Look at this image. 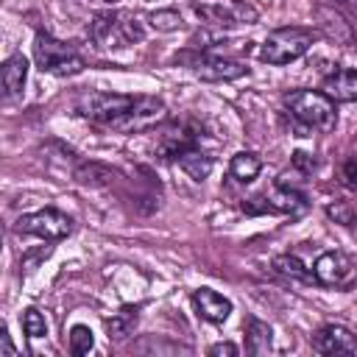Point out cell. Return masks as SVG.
<instances>
[{
	"mask_svg": "<svg viewBox=\"0 0 357 357\" xmlns=\"http://www.w3.org/2000/svg\"><path fill=\"white\" fill-rule=\"evenodd\" d=\"M22 329H25L28 337H45L47 335V321H45V315L39 310L31 307V310L22 312Z\"/></svg>",
	"mask_w": 357,
	"mask_h": 357,
	"instance_id": "26",
	"label": "cell"
},
{
	"mask_svg": "<svg viewBox=\"0 0 357 357\" xmlns=\"http://www.w3.org/2000/svg\"><path fill=\"white\" fill-rule=\"evenodd\" d=\"M192 304H195L198 315L212 321V324H223L231 312V301L226 296H220L218 290H209V287H198L192 293Z\"/></svg>",
	"mask_w": 357,
	"mask_h": 357,
	"instance_id": "14",
	"label": "cell"
},
{
	"mask_svg": "<svg viewBox=\"0 0 357 357\" xmlns=\"http://www.w3.org/2000/svg\"><path fill=\"white\" fill-rule=\"evenodd\" d=\"M195 17L209 25V28H231V25H254L257 22V11L245 3H195L192 6Z\"/></svg>",
	"mask_w": 357,
	"mask_h": 357,
	"instance_id": "8",
	"label": "cell"
},
{
	"mask_svg": "<svg viewBox=\"0 0 357 357\" xmlns=\"http://www.w3.org/2000/svg\"><path fill=\"white\" fill-rule=\"evenodd\" d=\"M95 346V337H92V329L84 326V324H75L70 329V351L73 354H89Z\"/></svg>",
	"mask_w": 357,
	"mask_h": 357,
	"instance_id": "24",
	"label": "cell"
},
{
	"mask_svg": "<svg viewBox=\"0 0 357 357\" xmlns=\"http://www.w3.org/2000/svg\"><path fill=\"white\" fill-rule=\"evenodd\" d=\"M271 335H273V332H271L268 324L251 318V321H248V351H251V354H265V351L271 349Z\"/></svg>",
	"mask_w": 357,
	"mask_h": 357,
	"instance_id": "23",
	"label": "cell"
},
{
	"mask_svg": "<svg viewBox=\"0 0 357 357\" xmlns=\"http://www.w3.org/2000/svg\"><path fill=\"white\" fill-rule=\"evenodd\" d=\"M315 20H318V28L324 31V36L335 39V45H351L354 42L351 22H346V17L335 6H315Z\"/></svg>",
	"mask_w": 357,
	"mask_h": 357,
	"instance_id": "12",
	"label": "cell"
},
{
	"mask_svg": "<svg viewBox=\"0 0 357 357\" xmlns=\"http://www.w3.org/2000/svg\"><path fill=\"white\" fill-rule=\"evenodd\" d=\"M343 184L357 190V159H346V165H343Z\"/></svg>",
	"mask_w": 357,
	"mask_h": 357,
	"instance_id": "29",
	"label": "cell"
},
{
	"mask_svg": "<svg viewBox=\"0 0 357 357\" xmlns=\"http://www.w3.org/2000/svg\"><path fill=\"white\" fill-rule=\"evenodd\" d=\"M190 67H192L195 78H201V81H234L248 73V67H243L240 61L220 59V56H201Z\"/></svg>",
	"mask_w": 357,
	"mask_h": 357,
	"instance_id": "11",
	"label": "cell"
},
{
	"mask_svg": "<svg viewBox=\"0 0 357 357\" xmlns=\"http://www.w3.org/2000/svg\"><path fill=\"white\" fill-rule=\"evenodd\" d=\"M14 229L22 234L42 237V240H64L73 231V220L59 209H39V212L22 215L14 223Z\"/></svg>",
	"mask_w": 357,
	"mask_h": 357,
	"instance_id": "7",
	"label": "cell"
},
{
	"mask_svg": "<svg viewBox=\"0 0 357 357\" xmlns=\"http://www.w3.org/2000/svg\"><path fill=\"white\" fill-rule=\"evenodd\" d=\"M137 312H139V307H123L120 312H114L112 318H106V332H109V337H114V340L128 337V332H131L134 324H137Z\"/></svg>",
	"mask_w": 357,
	"mask_h": 357,
	"instance_id": "21",
	"label": "cell"
},
{
	"mask_svg": "<svg viewBox=\"0 0 357 357\" xmlns=\"http://www.w3.org/2000/svg\"><path fill=\"white\" fill-rule=\"evenodd\" d=\"M265 198H268V204H271V212L301 215V212L307 209V198H304V192H298L296 187H287L284 181H279Z\"/></svg>",
	"mask_w": 357,
	"mask_h": 357,
	"instance_id": "17",
	"label": "cell"
},
{
	"mask_svg": "<svg viewBox=\"0 0 357 357\" xmlns=\"http://www.w3.org/2000/svg\"><path fill=\"white\" fill-rule=\"evenodd\" d=\"M114 170L112 167H106V165H100V162H81L78 167H75V173H73V178L81 184V187H106V184H112L114 181Z\"/></svg>",
	"mask_w": 357,
	"mask_h": 357,
	"instance_id": "19",
	"label": "cell"
},
{
	"mask_svg": "<svg viewBox=\"0 0 357 357\" xmlns=\"http://www.w3.org/2000/svg\"><path fill=\"white\" fill-rule=\"evenodd\" d=\"M312 346L321 354H357V335L340 324H326L315 332Z\"/></svg>",
	"mask_w": 357,
	"mask_h": 357,
	"instance_id": "10",
	"label": "cell"
},
{
	"mask_svg": "<svg viewBox=\"0 0 357 357\" xmlns=\"http://www.w3.org/2000/svg\"><path fill=\"white\" fill-rule=\"evenodd\" d=\"M240 349L234 346V343H215V346H209V354L212 357H218V354H229V357H234Z\"/></svg>",
	"mask_w": 357,
	"mask_h": 357,
	"instance_id": "31",
	"label": "cell"
},
{
	"mask_svg": "<svg viewBox=\"0 0 357 357\" xmlns=\"http://www.w3.org/2000/svg\"><path fill=\"white\" fill-rule=\"evenodd\" d=\"M0 81H3V95L11 100V98H20L22 89H25V81H28V59L22 53H14L3 61V73H0Z\"/></svg>",
	"mask_w": 357,
	"mask_h": 357,
	"instance_id": "15",
	"label": "cell"
},
{
	"mask_svg": "<svg viewBox=\"0 0 357 357\" xmlns=\"http://www.w3.org/2000/svg\"><path fill=\"white\" fill-rule=\"evenodd\" d=\"M326 215L335 218V220L343 223V226H354V223H357V206H351L349 201H335V204H329V206H326Z\"/></svg>",
	"mask_w": 357,
	"mask_h": 357,
	"instance_id": "27",
	"label": "cell"
},
{
	"mask_svg": "<svg viewBox=\"0 0 357 357\" xmlns=\"http://www.w3.org/2000/svg\"><path fill=\"white\" fill-rule=\"evenodd\" d=\"M335 6H343V8H351V11H357V0H332Z\"/></svg>",
	"mask_w": 357,
	"mask_h": 357,
	"instance_id": "32",
	"label": "cell"
},
{
	"mask_svg": "<svg viewBox=\"0 0 357 357\" xmlns=\"http://www.w3.org/2000/svg\"><path fill=\"white\" fill-rule=\"evenodd\" d=\"M134 103L131 95H114V92H86L78 98L75 109L81 117L95 120V123H106L112 126L128 106Z\"/></svg>",
	"mask_w": 357,
	"mask_h": 357,
	"instance_id": "6",
	"label": "cell"
},
{
	"mask_svg": "<svg viewBox=\"0 0 357 357\" xmlns=\"http://www.w3.org/2000/svg\"><path fill=\"white\" fill-rule=\"evenodd\" d=\"M324 92L332 98V100H340V103H354L357 100V70H335L324 78Z\"/></svg>",
	"mask_w": 357,
	"mask_h": 357,
	"instance_id": "16",
	"label": "cell"
},
{
	"mask_svg": "<svg viewBox=\"0 0 357 357\" xmlns=\"http://www.w3.org/2000/svg\"><path fill=\"white\" fill-rule=\"evenodd\" d=\"M293 165H296L301 173H312V170L318 167L315 156H312V153H304V151H296V153H293Z\"/></svg>",
	"mask_w": 357,
	"mask_h": 357,
	"instance_id": "28",
	"label": "cell"
},
{
	"mask_svg": "<svg viewBox=\"0 0 357 357\" xmlns=\"http://www.w3.org/2000/svg\"><path fill=\"white\" fill-rule=\"evenodd\" d=\"M89 3H103V6H114L117 0H89Z\"/></svg>",
	"mask_w": 357,
	"mask_h": 357,
	"instance_id": "33",
	"label": "cell"
},
{
	"mask_svg": "<svg viewBox=\"0 0 357 357\" xmlns=\"http://www.w3.org/2000/svg\"><path fill=\"white\" fill-rule=\"evenodd\" d=\"M273 268H276L282 276H287V279L315 282V273H310V271H307V265H304L296 254H282V257H276V259H273Z\"/></svg>",
	"mask_w": 357,
	"mask_h": 357,
	"instance_id": "22",
	"label": "cell"
},
{
	"mask_svg": "<svg viewBox=\"0 0 357 357\" xmlns=\"http://www.w3.org/2000/svg\"><path fill=\"white\" fill-rule=\"evenodd\" d=\"M33 59H36V67L42 73H50V75H59V78L78 75L84 70V59L67 42L50 36L47 31L36 33V39H33Z\"/></svg>",
	"mask_w": 357,
	"mask_h": 357,
	"instance_id": "4",
	"label": "cell"
},
{
	"mask_svg": "<svg viewBox=\"0 0 357 357\" xmlns=\"http://www.w3.org/2000/svg\"><path fill=\"white\" fill-rule=\"evenodd\" d=\"M14 354H17V349H14V343H11L8 329L3 326V329H0V357H14Z\"/></svg>",
	"mask_w": 357,
	"mask_h": 357,
	"instance_id": "30",
	"label": "cell"
},
{
	"mask_svg": "<svg viewBox=\"0 0 357 357\" xmlns=\"http://www.w3.org/2000/svg\"><path fill=\"white\" fill-rule=\"evenodd\" d=\"M86 33L98 47H128L145 39L142 22L128 11H98Z\"/></svg>",
	"mask_w": 357,
	"mask_h": 357,
	"instance_id": "2",
	"label": "cell"
},
{
	"mask_svg": "<svg viewBox=\"0 0 357 357\" xmlns=\"http://www.w3.org/2000/svg\"><path fill=\"white\" fill-rule=\"evenodd\" d=\"M176 162H178V167H181L192 181H204V178H209V173H212V167H215L212 156H206L198 145L190 148V151H184V153H178Z\"/></svg>",
	"mask_w": 357,
	"mask_h": 357,
	"instance_id": "18",
	"label": "cell"
},
{
	"mask_svg": "<svg viewBox=\"0 0 357 357\" xmlns=\"http://www.w3.org/2000/svg\"><path fill=\"white\" fill-rule=\"evenodd\" d=\"M165 117H167L165 103H162L159 98L142 95V98H134V103H131L109 128H114V131H120V134H139V131L153 128V126L162 123Z\"/></svg>",
	"mask_w": 357,
	"mask_h": 357,
	"instance_id": "5",
	"label": "cell"
},
{
	"mask_svg": "<svg viewBox=\"0 0 357 357\" xmlns=\"http://www.w3.org/2000/svg\"><path fill=\"white\" fill-rule=\"evenodd\" d=\"M148 20H151V25H153L156 31H162V33H170V31H178V28H181V14H178L176 8H159V11H153Z\"/></svg>",
	"mask_w": 357,
	"mask_h": 357,
	"instance_id": "25",
	"label": "cell"
},
{
	"mask_svg": "<svg viewBox=\"0 0 357 357\" xmlns=\"http://www.w3.org/2000/svg\"><path fill=\"white\" fill-rule=\"evenodd\" d=\"M284 106L290 117L298 123V137H307L310 131H332L337 123L335 100L318 89H293L284 98Z\"/></svg>",
	"mask_w": 357,
	"mask_h": 357,
	"instance_id": "1",
	"label": "cell"
},
{
	"mask_svg": "<svg viewBox=\"0 0 357 357\" xmlns=\"http://www.w3.org/2000/svg\"><path fill=\"white\" fill-rule=\"evenodd\" d=\"M195 145H198V128H192L190 123H173L170 128H165V134L159 139V153L167 159H176L178 153H184Z\"/></svg>",
	"mask_w": 357,
	"mask_h": 357,
	"instance_id": "13",
	"label": "cell"
},
{
	"mask_svg": "<svg viewBox=\"0 0 357 357\" xmlns=\"http://www.w3.org/2000/svg\"><path fill=\"white\" fill-rule=\"evenodd\" d=\"M259 170H262L259 156H257V153H248V151L234 153V156H231V162H229V173H231V178H237L240 184L254 181V178L259 176Z\"/></svg>",
	"mask_w": 357,
	"mask_h": 357,
	"instance_id": "20",
	"label": "cell"
},
{
	"mask_svg": "<svg viewBox=\"0 0 357 357\" xmlns=\"http://www.w3.org/2000/svg\"><path fill=\"white\" fill-rule=\"evenodd\" d=\"M312 42H315V31H310V28H296V25L276 28L265 36V42L259 47V59L282 67V64L301 59L312 47Z\"/></svg>",
	"mask_w": 357,
	"mask_h": 357,
	"instance_id": "3",
	"label": "cell"
},
{
	"mask_svg": "<svg viewBox=\"0 0 357 357\" xmlns=\"http://www.w3.org/2000/svg\"><path fill=\"white\" fill-rule=\"evenodd\" d=\"M312 273H315V282L326 284V287H343L354 279V268H351V259L340 251H324L315 265H312Z\"/></svg>",
	"mask_w": 357,
	"mask_h": 357,
	"instance_id": "9",
	"label": "cell"
}]
</instances>
